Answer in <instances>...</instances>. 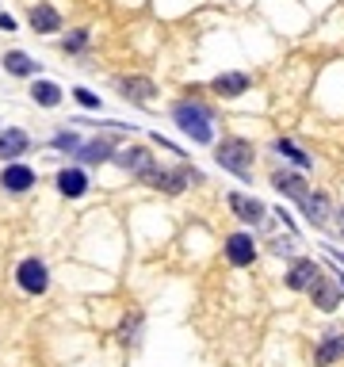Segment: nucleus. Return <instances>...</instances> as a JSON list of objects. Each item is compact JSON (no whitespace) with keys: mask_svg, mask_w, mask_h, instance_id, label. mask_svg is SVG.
<instances>
[{"mask_svg":"<svg viewBox=\"0 0 344 367\" xmlns=\"http://www.w3.org/2000/svg\"><path fill=\"white\" fill-rule=\"evenodd\" d=\"M226 203H229V210H234L241 222H252V226H260L268 218V207L260 199H252V195H245V192H229L226 195Z\"/></svg>","mask_w":344,"mask_h":367,"instance_id":"nucleus-14","label":"nucleus"},{"mask_svg":"<svg viewBox=\"0 0 344 367\" xmlns=\"http://www.w3.org/2000/svg\"><path fill=\"white\" fill-rule=\"evenodd\" d=\"M310 298H314V306L322 310V314H333V310L341 306V298H344L341 280H325V275H317V283L310 287Z\"/></svg>","mask_w":344,"mask_h":367,"instance_id":"nucleus-17","label":"nucleus"},{"mask_svg":"<svg viewBox=\"0 0 344 367\" xmlns=\"http://www.w3.org/2000/svg\"><path fill=\"white\" fill-rule=\"evenodd\" d=\"M299 210L306 215L310 226H325V222H329V195H325V192L306 195V199L299 203Z\"/></svg>","mask_w":344,"mask_h":367,"instance_id":"nucleus-21","label":"nucleus"},{"mask_svg":"<svg viewBox=\"0 0 344 367\" xmlns=\"http://www.w3.org/2000/svg\"><path fill=\"white\" fill-rule=\"evenodd\" d=\"M272 150L280 153V157H287V161H291L294 168H302V173H310V168H314L310 153H306V150H299V145H294L291 138H275V142H272Z\"/></svg>","mask_w":344,"mask_h":367,"instance_id":"nucleus-23","label":"nucleus"},{"mask_svg":"<svg viewBox=\"0 0 344 367\" xmlns=\"http://www.w3.org/2000/svg\"><path fill=\"white\" fill-rule=\"evenodd\" d=\"M115 92H119L127 103H142V108H150V103L157 100V80L142 77V73H130V77H115Z\"/></svg>","mask_w":344,"mask_h":367,"instance_id":"nucleus-6","label":"nucleus"},{"mask_svg":"<svg viewBox=\"0 0 344 367\" xmlns=\"http://www.w3.org/2000/svg\"><path fill=\"white\" fill-rule=\"evenodd\" d=\"M54 184H57V195H62V199H80V195L92 187L85 165H65V168H57Z\"/></svg>","mask_w":344,"mask_h":367,"instance_id":"nucleus-8","label":"nucleus"},{"mask_svg":"<svg viewBox=\"0 0 344 367\" xmlns=\"http://www.w3.org/2000/svg\"><path fill=\"white\" fill-rule=\"evenodd\" d=\"M50 145H54V150H57V153H69V157H73V153H77V150H80V145H85V138H80V134H77V130H69V127H62V130H57V134L50 138Z\"/></svg>","mask_w":344,"mask_h":367,"instance_id":"nucleus-24","label":"nucleus"},{"mask_svg":"<svg viewBox=\"0 0 344 367\" xmlns=\"http://www.w3.org/2000/svg\"><path fill=\"white\" fill-rule=\"evenodd\" d=\"M337 360H344V329L325 333L322 345H317V352H314V364L317 367H329V364H337Z\"/></svg>","mask_w":344,"mask_h":367,"instance_id":"nucleus-20","label":"nucleus"},{"mask_svg":"<svg viewBox=\"0 0 344 367\" xmlns=\"http://www.w3.org/2000/svg\"><path fill=\"white\" fill-rule=\"evenodd\" d=\"M27 96H31V103H35V108L54 111V108H62V100H65V88L57 85V80L35 77V80H31V88H27Z\"/></svg>","mask_w":344,"mask_h":367,"instance_id":"nucleus-11","label":"nucleus"},{"mask_svg":"<svg viewBox=\"0 0 344 367\" xmlns=\"http://www.w3.org/2000/svg\"><path fill=\"white\" fill-rule=\"evenodd\" d=\"M88 46H92V31H88V27H73V31H65V38H57V50L69 54V58L85 54Z\"/></svg>","mask_w":344,"mask_h":367,"instance_id":"nucleus-22","label":"nucleus"},{"mask_svg":"<svg viewBox=\"0 0 344 367\" xmlns=\"http://www.w3.org/2000/svg\"><path fill=\"white\" fill-rule=\"evenodd\" d=\"M31 145L35 142L23 127H0V161H20Z\"/></svg>","mask_w":344,"mask_h":367,"instance_id":"nucleus-13","label":"nucleus"},{"mask_svg":"<svg viewBox=\"0 0 344 367\" xmlns=\"http://www.w3.org/2000/svg\"><path fill=\"white\" fill-rule=\"evenodd\" d=\"M69 96H73V100H77L85 111H103V100L92 92V88H85V85H73V88H69Z\"/></svg>","mask_w":344,"mask_h":367,"instance_id":"nucleus-25","label":"nucleus"},{"mask_svg":"<svg viewBox=\"0 0 344 367\" xmlns=\"http://www.w3.org/2000/svg\"><path fill=\"white\" fill-rule=\"evenodd\" d=\"M35 184H38L35 165H27V161H4V168H0V192L27 195V192H35Z\"/></svg>","mask_w":344,"mask_h":367,"instance_id":"nucleus-4","label":"nucleus"},{"mask_svg":"<svg viewBox=\"0 0 344 367\" xmlns=\"http://www.w3.org/2000/svg\"><path fill=\"white\" fill-rule=\"evenodd\" d=\"M337 226H341V233H344V207L337 210Z\"/></svg>","mask_w":344,"mask_h":367,"instance_id":"nucleus-27","label":"nucleus"},{"mask_svg":"<svg viewBox=\"0 0 344 367\" xmlns=\"http://www.w3.org/2000/svg\"><path fill=\"white\" fill-rule=\"evenodd\" d=\"M138 180L150 184V187H157V192H165V195H184L187 184L199 180V176H195L187 165H180V168H157V165H150L142 176H138Z\"/></svg>","mask_w":344,"mask_h":367,"instance_id":"nucleus-3","label":"nucleus"},{"mask_svg":"<svg viewBox=\"0 0 344 367\" xmlns=\"http://www.w3.org/2000/svg\"><path fill=\"white\" fill-rule=\"evenodd\" d=\"M27 27L35 31V35H57V31L65 27L62 8L50 4V0H35V4L27 8Z\"/></svg>","mask_w":344,"mask_h":367,"instance_id":"nucleus-7","label":"nucleus"},{"mask_svg":"<svg viewBox=\"0 0 344 367\" xmlns=\"http://www.w3.org/2000/svg\"><path fill=\"white\" fill-rule=\"evenodd\" d=\"M111 165L122 168V173H130V176H142L145 168L153 165V153L145 150V145H127V150H115Z\"/></svg>","mask_w":344,"mask_h":367,"instance_id":"nucleus-12","label":"nucleus"},{"mask_svg":"<svg viewBox=\"0 0 344 367\" xmlns=\"http://www.w3.org/2000/svg\"><path fill=\"white\" fill-rule=\"evenodd\" d=\"M272 187L280 195H287V199H294V203H302L310 195V184H306V176L302 173H291V168H275L272 173Z\"/></svg>","mask_w":344,"mask_h":367,"instance_id":"nucleus-18","label":"nucleus"},{"mask_svg":"<svg viewBox=\"0 0 344 367\" xmlns=\"http://www.w3.org/2000/svg\"><path fill=\"white\" fill-rule=\"evenodd\" d=\"M317 275H322V268H317L310 257H299L291 268H287V287L291 291H310L317 283Z\"/></svg>","mask_w":344,"mask_h":367,"instance_id":"nucleus-19","label":"nucleus"},{"mask_svg":"<svg viewBox=\"0 0 344 367\" xmlns=\"http://www.w3.org/2000/svg\"><path fill=\"white\" fill-rule=\"evenodd\" d=\"M15 283H20V291H27V295H46V291H50V268L38 257H27L15 264Z\"/></svg>","mask_w":344,"mask_h":367,"instance_id":"nucleus-5","label":"nucleus"},{"mask_svg":"<svg viewBox=\"0 0 344 367\" xmlns=\"http://www.w3.org/2000/svg\"><path fill=\"white\" fill-rule=\"evenodd\" d=\"M0 31H8V35H12V31H20V20H15L12 12H0Z\"/></svg>","mask_w":344,"mask_h":367,"instance_id":"nucleus-26","label":"nucleus"},{"mask_svg":"<svg viewBox=\"0 0 344 367\" xmlns=\"http://www.w3.org/2000/svg\"><path fill=\"white\" fill-rule=\"evenodd\" d=\"M325 252H333V260H344V252H341V249H325Z\"/></svg>","mask_w":344,"mask_h":367,"instance_id":"nucleus-28","label":"nucleus"},{"mask_svg":"<svg viewBox=\"0 0 344 367\" xmlns=\"http://www.w3.org/2000/svg\"><path fill=\"white\" fill-rule=\"evenodd\" d=\"M249 88H252V77H249V73H241V69L218 73V77L210 80V92L222 96V100H237V96H245Z\"/></svg>","mask_w":344,"mask_h":367,"instance_id":"nucleus-15","label":"nucleus"},{"mask_svg":"<svg viewBox=\"0 0 344 367\" xmlns=\"http://www.w3.org/2000/svg\"><path fill=\"white\" fill-rule=\"evenodd\" d=\"M222 249H226V260L234 268H249L252 260H257V241H252V233H229Z\"/></svg>","mask_w":344,"mask_h":367,"instance_id":"nucleus-16","label":"nucleus"},{"mask_svg":"<svg viewBox=\"0 0 344 367\" xmlns=\"http://www.w3.org/2000/svg\"><path fill=\"white\" fill-rule=\"evenodd\" d=\"M172 122L184 130L192 142L199 145H215V111L199 100H176L172 103Z\"/></svg>","mask_w":344,"mask_h":367,"instance_id":"nucleus-1","label":"nucleus"},{"mask_svg":"<svg viewBox=\"0 0 344 367\" xmlns=\"http://www.w3.org/2000/svg\"><path fill=\"white\" fill-rule=\"evenodd\" d=\"M215 161L226 168V173H234L237 180H252V161H257V145L245 142V138L226 134L222 142H215Z\"/></svg>","mask_w":344,"mask_h":367,"instance_id":"nucleus-2","label":"nucleus"},{"mask_svg":"<svg viewBox=\"0 0 344 367\" xmlns=\"http://www.w3.org/2000/svg\"><path fill=\"white\" fill-rule=\"evenodd\" d=\"M115 157V142L111 138H92V142H85L77 153H73V161L85 168H96V165H111Z\"/></svg>","mask_w":344,"mask_h":367,"instance_id":"nucleus-10","label":"nucleus"},{"mask_svg":"<svg viewBox=\"0 0 344 367\" xmlns=\"http://www.w3.org/2000/svg\"><path fill=\"white\" fill-rule=\"evenodd\" d=\"M0 65H4V73L8 77H15V80H35L38 73H43V62H35L27 50H4V58H0Z\"/></svg>","mask_w":344,"mask_h":367,"instance_id":"nucleus-9","label":"nucleus"}]
</instances>
